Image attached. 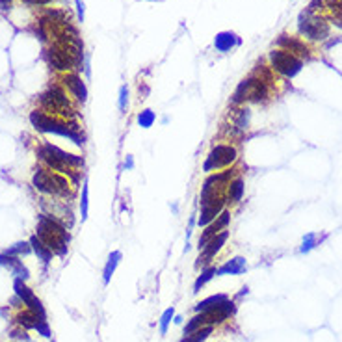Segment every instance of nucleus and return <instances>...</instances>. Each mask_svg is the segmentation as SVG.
Returning a JSON list of instances; mask_svg holds the SVG:
<instances>
[{"instance_id":"obj_1","label":"nucleus","mask_w":342,"mask_h":342,"mask_svg":"<svg viewBox=\"0 0 342 342\" xmlns=\"http://www.w3.org/2000/svg\"><path fill=\"white\" fill-rule=\"evenodd\" d=\"M32 127L37 132H43V134H54V136L60 138H67L74 145L82 147L84 145V134L80 132V127L74 121H69V119H62L58 116H52V113H47L40 108L32 110L28 116Z\"/></svg>"},{"instance_id":"obj_2","label":"nucleus","mask_w":342,"mask_h":342,"mask_svg":"<svg viewBox=\"0 0 342 342\" xmlns=\"http://www.w3.org/2000/svg\"><path fill=\"white\" fill-rule=\"evenodd\" d=\"M35 235H37V238H40L49 250H52L54 255H58V257H65V255H67L71 235H69L67 225L62 220H58L56 216L41 212V214L37 216Z\"/></svg>"},{"instance_id":"obj_3","label":"nucleus","mask_w":342,"mask_h":342,"mask_svg":"<svg viewBox=\"0 0 342 342\" xmlns=\"http://www.w3.org/2000/svg\"><path fill=\"white\" fill-rule=\"evenodd\" d=\"M32 186L43 196L62 197V199H71L74 196L73 182L65 175L47 169L45 166H40L35 169L34 177H32Z\"/></svg>"},{"instance_id":"obj_4","label":"nucleus","mask_w":342,"mask_h":342,"mask_svg":"<svg viewBox=\"0 0 342 342\" xmlns=\"http://www.w3.org/2000/svg\"><path fill=\"white\" fill-rule=\"evenodd\" d=\"M37 101H40L41 106L40 110H43V112L60 116L62 119H69V121H73L77 118V110L73 108V103L67 97V89L64 86L52 84V86H49L47 91L41 93Z\"/></svg>"},{"instance_id":"obj_5","label":"nucleus","mask_w":342,"mask_h":342,"mask_svg":"<svg viewBox=\"0 0 342 342\" xmlns=\"http://www.w3.org/2000/svg\"><path fill=\"white\" fill-rule=\"evenodd\" d=\"M236 160H238V149L235 145H231V143H216L208 151L205 162H203V173L208 175V173H214V171L227 169Z\"/></svg>"},{"instance_id":"obj_6","label":"nucleus","mask_w":342,"mask_h":342,"mask_svg":"<svg viewBox=\"0 0 342 342\" xmlns=\"http://www.w3.org/2000/svg\"><path fill=\"white\" fill-rule=\"evenodd\" d=\"M298 30L299 34L305 35L311 41H326L329 37V32H331L326 19H322L320 15L313 13V11H309L307 8L298 17Z\"/></svg>"},{"instance_id":"obj_7","label":"nucleus","mask_w":342,"mask_h":342,"mask_svg":"<svg viewBox=\"0 0 342 342\" xmlns=\"http://www.w3.org/2000/svg\"><path fill=\"white\" fill-rule=\"evenodd\" d=\"M270 67L274 69L275 73H279L284 79H294L301 73L303 69V60H299L298 56L287 52L283 49H274L268 54Z\"/></svg>"},{"instance_id":"obj_8","label":"nucleus","mask_w":342,"mask_h":342,"mask_svg":"<svg viewBox=\"0 0 342 342\" xmlns=\"http://www.w3.org/2000/svg\"><path fill=\"white\" fill-rule=\"evenodd\" d=\"M227 240H229V231L227 229L221 231L220 235H216L214 238H212L211 242H208V244H206L205 248L199 251V257H197V260H196V270L205 268V266H211L212 259H214L216 255L223 250V245L227 244Z\"/></svg>"},{"instance_id":"obj_9","label":"nucleus","mask_w":342,"mask_h":342,"mask_svg":"<svg viewBox=\"0 0 342 342\" xmlns=\"http://www.w3.org/2000/svg\"><path fill=\"white\" fill-rule=\"evenodd\" d=\"M231 225V211L229 208H225L223 212H221L218 218H216L212 223H208L206 227H203L201 229V235H199V240H197V250H203L208 242H211L212 238H214L216 235H220L221 231L229 229Z\"/></svg>"},{"instance_id":"obj_10","label":"nucleus","mask_w":342,"mask_h":342,"mask_svg":"<svg viewBox=\"0 0 342 342\" xmlns=\"http://www.w3.org/2000/svg\"><path fill=\"white\" fill-rule=\"evenodd\" d=\"M275 47H277V49L287 50V52L294 54V56H298L299 60H311L313 58L309 45L305 43V41L299 40V37H294V35L281 34L277 40H275Z\"/></svg>"},{"instance_id":"obj_11","label":"nucleus","mask_w":342,"mask_h":342,"mask_svg":"<svg viewBox=\"0 0 342 342\" xmlns=\"http://www.w3.org/2000/svg\"><path fill=\"white\" fill-rule=\"evenodd\" d=\"M62 86L67 89V93L77 101V103H86L88 101V86L79 73H64L62 74Z\"/></svg>"},{"instance_id":"obj_12","label":"nucleus","mask_w":342,"mask_h":342,"mask_svg":"<svg viewBox=\"0 0 342 342\" xmlns=\"http://www.w3.org/2000/svg\"><path fill=\"white\" fill-rule=\"evenodd\" d=\"M270 99V84L262 80L260 77L251 73L250 74V95H248V103L260 104L266 103Z\"/></svg>"},{"instance_id":"obj_13","label":"nucleus","mask_w":342,"mask_h":342,"mask_svg":"<svg viewBox=\"0 0 342 342\" xmlns=\"http://www.w3.org/2000/svg\"><path fill=\"white\" fill-rule=\"evenodd\" d=\"M225 208H227V201H225V197L220 201H214V203H211V205H203L201 206V212L197 214V227L203 229V227H206L208 223H212V221H214Z\"/></svg>"},{"instance_id":"obj_14","label":"nucleus","mask_w":342,"mask_h":342,"mask_svg":"<svg viewBox=\"0 0 342 342\" xmlns=\"http://www.w3.org/2000/svg\"><path fill=\"white\" fill-rule=\"evenodd\" d=\"M242 45V37L231 30H223V32H218L214 37V49L216 52L220 54H229L233 49Z\"/></svg>"},{"instance_id":"obj_15","label":"nucleus","mask_w":342,"mask_h":342,"mask_svg":"<svg viewBox=\"0 0 342 342\" xmlns=\"http://www.w3.org/2000/svg\"><path fill=\"white\" fill-rule=\"evenodd\" d=\"M248 272V260L244 257H233V259L225 260L221 266L216 270V277L221 275H242Z\"/></svg>"},{"instance_id":"obj_16","label":"nucleus","mask_w":342,"mask_h":342,"mask_svg":"<svg viewBox=\"0 0 342 342\" xmlns=\"http://www.w3.org/2000/svg\"><path fill=\"white\" fill-rule=\"evenodd\" d=\"M244 194H245L244 179L238 175L225 188V201H227V205H238L240 201H242V197H244Z\"/></svg>"},{"instance_id":"obj_17","label":"nucleus","mask_w":342,"mask_h":342,"mask_svg":"<svg viewBox=\"0 0 342 342\" xmlns=\"http://www.w3.org/2000/svg\"><path fill=\"white\" fill-rule=\"evenodd\" d=\"M121 260H123V253L119 250H113L112 253L108 255V259H106V262H104V268H103V284L104 287L110 284V281H112L113 274H116L118 266L121 264Z\"/></svg>"},{"instance_id":"obj_18","label":"nucleus","mask_w":342,"mask_h":342,"mask_svg":"<svg viewBox=\"0 0 342 342\" xmlns=\"http://www.w3.org/2000/svg\"><path fill=\"white\" fill-rule=\"evenodd\" d=\"M248 95H250V77H245L244 80H240V84L235 88L233 95H231V106H245L248 103Z\"/></svg>"},{"instance_id":"obj_19","label":"nucleus","mask_w":342,"mask_h":342,"mask_svg":"<svg viewBox=\"0 0 342 342\" xmlns=\"http://www.w3.org/2000/svg\"><path fill=\"white\" fill-rule=\"evenodd\" d=\"M30 245H32V251H34L35 255H37V259L41 260V262L45 264V266H49L50 264V260H52V257H54V253H52V250H49L47 245L41 242L40 238H37V235H32L30 236Z\"/></svg>"},{"instance_id":"obj_20","label":"nucleus","mask_w":342,"mask_h":342,"mask_svg":"<svg viewBox=\"0 0 342 342\" xmlns=\"http://www.w3.org/2000/svg\"><path fill=\"white\" fill-rule=\"evenodd\" d=\"M216 270H218V266H205V268L201 270V274L197 275L196 281H194V290H192V292L199 294L201 289H203L206 283H211L212 279L216 277Z\"/></svg>"},{"instance_id":"obj_21","label":"nucleus","mask_w":342,"mask_h":342,"mask_svg":"<svg viewBox=\"0 0 342 342\" xmlns=\"http://www.w3.org/2000/svg\"><path fill=\"white\" fill-rule=\"evenodd\" d=\"M227 298H229L227 294H212V296L201 299V301H197L196 305H194V313H205V311H208V309L216 307L218 303L225 301Z\"/></svg>"},{"instance_id":"obj_22","label":"nucleus","mask_w":342,"mask_h":342,"mask_svg":"<svg viewBox=\"0 0 342 342\" xmlns=\"http://www.w3.org/2000/svg\"><path fill=\"white\" fill-rule=\"evenodd\" d=\"M15 320H17V324H19L23 329H35V326H37L40 320H43V318H40L35 313L25 309L23 313H19L17 316H15Z\"/></svg>"},{"instance_id":"obj_23","label":"nucleus","mask_w":342,"mask_h":342,"mask_svg":"<svg viewBox=\"0 0 342 342\" xmlns=\"http://www.w3.org/2000/svg\"><path fill=\"white\" fill-rule=\"evenodd\" d=\"M206 326V320H205V314L203 313H194V316L186 322V326L182 328V337H188L192 333H196L197 329L205 328Z\"/></svg>"},{"instance_id":"obj_24","label":"nucleus","mask_w":342,"mask_h":342,"mask_svg":"<svg viewBox=\"0 0 342 342\" xmlns=\"http://www.w3.org/2000/svg\"><path fill=\"white\" fill-rule=\"evenodd\" d=\"M250 121H251V110L248 106H238L236 110V118H235V127L238 132L242 130H248L250 127Z\"/></svg>"},{"instance_id":"obj_25","label":"nucleus","mask_w":342,"mask_h":342,"mask_svg":"<svg viewBox=\"0 0 342 342\" xmlns=\"http://www.w3.org/2000/svg\"><path fill=\"white\" fill-rule=\"evenodd\" d=\"M324 238H326V236H320L318 233H307L301 240L299 253H309V251H313L316 245H320V242H322Z\"/></svg>"},{"instance_id":"obj_26","label":"nucleus","mask_w":342,"mask_h":342,"mask_svg":"<svg viewBox=\"0 0 342 342\" xmlns=\"http://www.w3.org/2000/svg\"><path fill=\"white\" fill-rule=\"evenodd\" d=\"M4 253L11 255V257H23V255H30L34 253L32 251V245H30V242H26V240H21V242H15L13 245H10V248H6Z\"/></svg>"},{"instance_id":"obj_27","label":"nucleus","mask_w":342,"mask_h":342,"mask_svg":"<svg viewBox=\"0 0 342 342\" xmlns=\"http://www.w3.org/2000/svg\"><path fill=\"white\" fill-rule=\"evenodd\" d=\"M89 214V182L84 179L82 182V196H80V220L86 221Z\"/></svg>"},{"instance_id":"obj_28","label":"nucleus","mask_w":342,"mask_h":342,"mask_svg":"<svg viewBox=\"0 0 342 342\" xmlns=\"http://www.w3.org/2000/svg\"><path fill=\"white\" fill-rule=\"evenodd\" d=\"M212 333H214V326H205V328L197 329L196 333H192L188 337H182L181 342H205Z\"/></svg>"},{"instance_id":"obj_29","label":"nucleus","mask_w":342,"mask_h":342,"mask_svg":"<svg viewBox=\"0 0 342 342\" xmlns=\"http://www.w3.org/2000/svg\"><path fill=\"white\" fill-rule=\"evenodd\" d=\"M175 307L171 305V307H167L164 313H162L160 320H158V329H160V335L164 337V335H167V329H169L171 322H173V318H175Z\"/></svg>"},{"instance_id":"obj_30","label":"nucleus","mask_w":342,"mask_h":342,"mask_svg":"<svg viewBox=\"0 0 342 342\" xmlns=\"http://www.w3.org/2000/svg\"><path fill=\"white\" fill-rule=\"evenodd\" d=\"M138 125L142 128H151L153 125H155V121H157V113L153 112L151 108H145V110H142V112L138 113Z\"/></svg>"},{"instance_id":"obj_31","label":"nucleus","mask_w":342,"mask_h":342,"mask_svg":"<svg viewBox=\"0 0 342 342\" xmlns=\"http://www.w3.org/2000/svg\"><path fill=\"white\" fill-rule=\"evenodd\" d=\"M128 104H130V89H128L127 84H123L119 88V95H118V108L119 112L125 113L128 110Z\"/></svg>"},{"instance_id":"obj_32","label":"nucleus","mask_w":342,"mask_h":342,"mask_svg":"<svg viewBox=\"0 0 342 342\" xmlns=\"http://www.w3.org/2000/svg\"><path fill=\"white\" fill-rule=\"evenodd\" d=\"M324 6H326V10L331 11L333 19L342 17V0H324Z\"/></svg>"},{"instance_id":"obj_33","label":"nucleus","mask_w":342,"mask_h":342,"mask_svg":"<svg viewBox=\"0 0 342 342\" xmlns=\"http://www.w3.org/2000/svg\"><path fill=\"white\" fill-rule=\"evenodd\" d=\"M10 272H11V275H13V277H21V279H25V281L30 277V272H28V268H26L25 264H23V260H19V262L15 264Z\"/></svg>"},{"instance_id":"obj_34","label":"nucleus","mask_w":342,"mask_h":342,"mask_svg":"<svg viewBox=\"0 0 342 342\" xmlns=\"http://www.w3.org/2000/svg\"><path fill=\"white\" fill-rule=\"evenodd\" d=\"M19 257H11V255H8V253H0V268H8V270H11L15 266V264L19 262Z\"/></svg>"},{"instance_id":"obj_35","label":"nucleus","mask_w":342,"mask_h":342,"mask_svg":"<svg viewBox=\"0 0 342 342\" xmlns=\"http://www.w3.org/2000/svg\"><path fill=\"white\" fill-rule=\"evenodd\" d=\"M35 331H37V335H41V337H45V338L52 337V333H50L49 322H47V320H40V324L35 326Z\"/></svg>"},{"instance_id":"obj_36","label":"nucleus","mask_w":342,"mask_h":342,"mask_svg":"<svg viewBox=\"0 0 342 342\" xmlns=\"http://www.w3.org/2000/svg\"><path fill=\"white\" fill-rule=\"evenodd\" d=\"M74 8H77L79 23H84V19H86V4H84V0H74Z\"/></svg>"},{"instance_id":"obj_37","label":"nucleus","mask_w":342,"mask_h":342,"mask_svg":"<svg viewBox=\"0 0 342 342\" xmlns=\"http://www.w3.org/2000/svg\"><path fill=\"white\" fill-rule=\"evenodd\" d=\"M322 8H326V6H324V0H311V4L307 6V10L313 11V13H316V11L322 10Z\"/></svg>"},{"instance_id":"obj_38","label":"nucleus","mask_w":342,"mask_h":342,"mask_svg":"<svg viewBox=\"0 0 342 342\" xmlns=\"http://www.w3.org/2000/svg\"><path fill=\"white\" fill-rule=\"evenodd\" d=\"M11 338H17V340H23V342H30L28 335H26L25 331H21V329H15V331H11Z\"/></svg>"},{"instance_id":"obj_39","label":"nucleus","mask_w":342,"mask_h":342,"mask_svg":"<svg viewBox=\"0 0 342 342\" xmlns=\"http://www.w3.org/2000/svg\"><path fill=\"white\" fill-rule=\"evenodd\" d=\"M26 6H49L52 4V0H23Z\"/></svg>"},{"instance_id":"obj_40","label":"nucleus","mask_w":342,"mask_h":342,"mask_svg":"<svg viewBox=\"0 0 342 342\" xmlns=\"http://www.w3.org/2000/svg\"><path fill=\"white\" fill-rule=\"evenodd\" d=\"M123 167H125V171L134 169V157H132V155H127V157H125V162H123Z\"/></svg>"},{"instance_id":"obj_41","label":"nucleus","mask_w":342,"mask_h":342,"mask_svg":"<svg viewBox=\"0 0 342 342\" xmlns=\"http://www.w3.org/2000/svg\"><path fill=\"white\" fill-rule=\"evenodd\" d=\"M338 43H342V37H337V40H329L328 43L324 45V49L329 50V49H331V47H335V45H338Z\"/></svg>"},{"instance_id":"obj_42","label":"nucleus","mask_w":342,"mask_h":342,"mask_svg":"<svg viewBox=\"0 0 342 342\" xmlns=\"http://www.w3.org/2000/svg\"><path fill=\"white\" fill-rule=\"evenodd\" d=\"M11 2H13V0H0V10L8 11L11 8Z\"/></svg>"},{"instance_id":"obj_43","label":"nucleus","mask_w":342,"mask_h":342,"mask_svg":"<svg viewBox=\"0 0 342 342\" xmlns=\"http://www.w3.org/2000/svg\"><path fill=\"white\" fill-rule=\"evenodd\" d=\"M182 322H184V318H182L181 314H175V318H173V324H177V326H182Z\"/></svg>"},{"instance_id":"obj_44","label":"nucleus","mask_w":342,"mask_h":342,"mask_svg":"<svg viewBox=\"0 0 342 342\" xmlns=\"http://www.w3.org/2000/svg\"><path fill=\"white\" fill-rule=\"evenodd\" d=\"M248 292H250V289H248V287H244V289H242V290H240V292H238L236 299H240V298H244V296H248Z\"/></svg>"},{"instance_id":"obj_45","label":"nucleus","mask_w":342,"mask_h":342,"mask_svg":"<svg viewBox=\"0 0 342 342\" xmlns=\"http://www.w3.org/2000/svg\"><path fill=\"white\" fill-rule=\"evenodd\" d=\"M333 25L342 30V17H338V19H333Z\"/></svg>"},{"instance_id":"obj_46","label":"nucleus","mask_w":342,"mask_h":342,"mask_svg":"<svg viewBox=\"0 0 342 342\" xmlns=\"http://www.w3.org/2000/svg\"><path fill=\"white\" fill-rule=\"evenodd\" d=\"M171 211H173V212L177 214V212H179V206H177V205H171Z\"/></svg>"},{"instance_id":"obj_47","label":"nucleus","mask_w":342,"mask_h":342,"mask_svg":"<svg viewBox=\"0 0 342 342\" xmlns=\"http://www.w3.org/2000/svg\"><path fill=\"white\" fill-rule=\"evenodd\" d=\"M50 342H56V340H50Z\"/></svg>"}]
</instances>
